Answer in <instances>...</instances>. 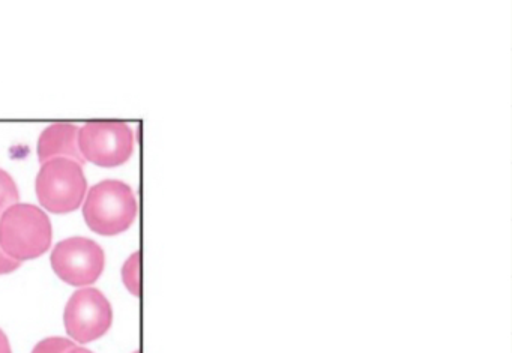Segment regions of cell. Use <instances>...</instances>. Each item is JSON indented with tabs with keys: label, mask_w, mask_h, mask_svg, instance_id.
Listing matches in <instances>:
<instances>
[{
	"label": "cell",
	"mask_w": 512,
	"mask_h": 353,
	"mask_svg": "<svg viewBox=\"0 0 512 353\" xmlns=\"http://www.w3.org/2000/svg\"><path fill=\"white\" fill-rule=\"evenodd\" d=\"M65 328L79 343H91L103 337L113 322L109 299L98 289H80L65 307Z\"/></svg>",
	"instance_id": "6"
},
{
	"label": "cell",
	"mask_w": 512,
	"mask_h": 353,
	"mask_svg": "<svg viewBox=\"0 0 512 353\" xmlns=\"http://www.w3.org/2000/svg\"><path fill=\"white\" fill-rule=\"evenodd\" d=\"M20 194L16 182L11 178L10 173L0 169V215L4 214L8 208L17 205Z\"/></svg>",
	"instance_id": "8"
},
{
	"label": "cell",
	"mask_w": 512,
	"mask_h": 353,
	"mask_svg": "<svg viewBox=\"0 0 512 353\" xmlns=\"http://www.w3.org/2000/svg\"><path fill=\"white\" fill-rule=\"evenodd\" d=\"M68 353H92L91 350L83 349V347H74L73 350H70Z\"/></svg>",
	"instance_id": "13"
},
{
	"label": "cell",
	"mask_w": 512,
	"mask_h": 353,
	"mask_svg": "<svg viewBox=\"0 0 512 353\" xmlns=\"http://www.w3.org/2000/svg\"><path fill=\"white\" fill-rule=\"evenodd\" d=\"M134 353H140V352H134Z\"/></svg>",
	"instance_id": "14"
},
{
	"label": "cell",
	"mask_w": 512,
	"mask_h": 353,
	"mask_svg": "<svg viewBox=\"0 0 512 353\" xmlns=\"http://www.w3.org/2000/svg\"><path fill=\"white\" fill-rule=\"evenodd\" d=\"M20 262L17 260L11 259L10 256L5 254V251L0 248V275L11 274V272L19 269Z\"/></svg>",
	"instance_id": "11"
},
{
	"label": "cell",
	"mask_w": 512,
	"mask_h": 353,
	"mask_svg": "<svg viewBox=\"0 0 512 353\" xmlns=\"http://www.w3.org/2000/svg\"><path fill=\"white\" fill-rule=\"evenodd\" d=\"M53 271L71 286H89L101 277L104 271L103 248L92 239L68 238L59 242L52 253Z\"/></svg>",
	"instance_id": "5"
},
{
	"label": "cell",
	"mask_w": 512,
	"mask_h": 353,
	"mask_svg": "<svg viewBox=\"0 0 512 353\" xmlns=\"http://www.w3.org/2000/svg\"><path fill=\"white\" fill-rule=\"evenodd\" d=\"M35 188L41 206L47 211L67 214L82 205L88 181L79 163L68 158H55L43 164Z\"/></svg>",
	"instance_id": "3"
},
{
	"label": "cell",
	"mask_w": 512,
	"mask_h": 353,
	"mask_svg": "<svg viewBox=\"0 0 512 353\" xmlns=\"http://www.w3.org/2000/svg\"><path fill=\"white\" fill-rule=\"evenodd\" d=\"M52 238L50 218L38 206L17 203L0 215V248L17 262L43 256Z\"/></svg>",
	"instance_id": "1"
},
{
	"label": "cell",
	"mask_w": 512,
	"mask_h": 353,
	"mask_svg": "<svg viewBox=\"0 0 512 353\" xmlns=\"http://www.w3.org/2000/svg\"><path fill=\"white\" fill-rule=\"evenodd\" d=\"M0 353H13L10 341H8V337L2 329H0Z\"/></svg>",
	"instance_id": "12"
},
{
	"label": "cell",
	"mask_w": 512,
	"mask_h": 353,
	"mask_svg": "<svg viewBox=\"0 0 512 353\" xmlns=\"http://www.w3.org/2000/svg\"><path fill=\"white\" fill-rule=\"evenodd\" d=\"M83 160L100 167H118L134 151L133 130L122 122H91L79 131Z\"/></svg>",
	"instance_id": "4"
},
{
	"label": "cell",
	"mask_w": 512,
	"mask_h": 353,
	"mask_svg": "<svg viewBox=\"0 0 512 353\" xmlns=\"http://www.w3.org/2000/svg\"><path fill=\"white\" fill-rule=\"evenodd\" d=\"M80 128L70 124H55L43 131L38 140V158L40 163L55 160V158H68L83 166L82 154L79 149Z\"/></svg>",
	"instance_id": "7"
},
{
	"label": "cell",
	"mask_w": 512,
	"mask_h": 353,
	"mask_svg": "<svg viewBox=\"0 0 512 353\" xmlns=\"http://www.w3.org/2000/svg\"><path fill=\"white\" fill-rule=\"evenodd\" d=\"M74 347H76V344L68 340V338L52 337L40 341V343L34 347L32 353H68L70 350H73Z\"/></svg>",
	"instance_id": "10"
},
{
	"label": "cell",
	"mask_w": 512,
	"mask_h": 353,
	"mask_svg": "<svg viewBox=\"0 0 512 353\" xmlns=\"http://www.w3.org/2000/svg\"><path fill=\"white\" fill-rule=\"evenodd\" d=\"M122 280L125 287L134 296H140V253L131 254L130 259L122 266Z\"/></svg>",
	"instance_id": "9"
},
{
	"label": "cell",
	"mask_w": 512,
	"mask_h": 353,
	"mask_svg": "<svg viewBox=\"0 0 512 353\" xmlns=\"http://www.w3.org/2000/svg\"><path fill=\"white\" fill-rule=\"evenodd\" d=\"M137 200L130 185L103 181L89 191L83 217L92 232L113 236L130 229L137 217Z\"/></svg>",
	"instance_id": "2"
}]
</instances>
